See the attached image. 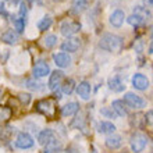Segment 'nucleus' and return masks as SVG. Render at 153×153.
<instances>
[{"mask_svg":"<svg viewBox=\"0 0 153 153\" xmlns=\"http://www.w3.org/2000/svg\"><path fill=\"white\" fill-rule=\"evenodd\" d=\"M100 48L106 52H110V53H118L123 50L124 48V38L118 36L116 33H103L100 38Z\"/></svg>","mask_w":153,"mask_h":153,"instance_id":"obj_1","label":"nucleus"},{"mask_svg":"<svg viewBox=\"0 0 153 153\" xmlns=\"http://www.w3.org/2000/svg\"><path fill=\"white\" fill-rule=\"evenodd\" d=\"M129 145H131V149L134 153H141L143 152V149L148 145V138L143 135V134H134L131 137V141H129Z\"/></svg>","mask_w":153,"mask_h":153,"instance_id":"obj_2","label":"nucleus"},{"mask_svg":"<svg viewBox=\"0 0 153 153\" xmlns=\"http://www.w3.org/2000/svg\"><path fill=\"white\" fill-rule=\"evenodd\" d=\"M127 105L129 106V107H132V109H143V107H146V100L143 99V97H141L139 95H137V93L134 92H127L124 95V100Z\"/></svg>","mask_w":153,"mask_h":153,"instance_id":"obj_3","label":"nucleus"},{"mask_svg":"<svg viewBox=\"0 0 153 153\" xmlns=\"http://www.w3.org/2000/svg\"><path fill=\"white\" fill-rule=\"evenodd\" d=\"M79 29H81V24L76 22V21H64L60 25V32L65 38H70V36H73V35H75L76 32H79Z\"/></svg>","mask_w":153,"mask_h":153,"instance_id":"obj_4","label":"nucleus"},{"mask_svg":"<svg viewBox=\"0 0 153 153\" xmlns=\"http://www.w3.org/2000/svg\"><path fill=\"white\" fill-rule=\"evenodd\" d=\"M33 145H35V141L28 132H20L17 135L16 146L18 149H31Z\"/></svg>","mask_w":153,"mask_h":153,"instance_id":"obj_5","label":"nucleus"},{"mask_svg":"<svg viewBox=\"0 0 153 153\" xmlns=\"http://www.w3.org/2000/svg\"><path fill=\"white\" fill-rule=\"evenodd\" d=\"M36 110L39 113H42L46 117H52L54 114V105H53L52 100L49 99H43V100H39L36 103Z\"/></svg>","mask_w":153,"mask_h":153,"instance_id":"obj_6","label":"nucleus"},{"mask_svg":"<svg viewBox=\"0 0 153 153\" xmlns=\"http://www.w3.org/2000/svg\"><path fill=\"white\" fill-rule=\"evenodd\" d=\"M32 75L33 78H43L46 75H50V67L45 61H38L32 67Z\"/></svg>","mask_w":153,"mask_h":153,"instance_id":"obj_7","label":"nucleus"},{"mask_svg":"<svg viewBox=\"0 0 153 153\" xmlns=\"http://www.w3.org/2000/svg\"><path fill=\"white\" fill-rule=\"evenodd\" d=\"M53 61L54 64L59 67V68H67L70 64H71V57H70L68 53L64 52H59L53 54Z\"/></svg>","mask_w":153,"mask_h":153,"instance_id":"obj_8","label":"nucleus"},{"mask_svg":"<svg viewBox=\"0 0 153 153\" xmlns=\"http://www.w3.org/2000/svg\"><path fill=\"white\" fill-rule=\"evenodd\" d=\"M132 86L138 91H146L149 88V79L146 78V75L141 73H137L134 74L132 76Z\"/></svg>","mask_w":153,"mask_h":153,"instance_id":"obj_9","label":"nucleus"},{"mask_svg":"<svg viewBox=\"0 0 153 153\" xmlns=\"http://www.w3.org/2000/svg\"><path fill=\"white\" fill-rule=\"evenodd\" d=\"M79 39L78 38H67V39L61 43V50L64 53H75L78 49H79Z\"/></svg>","mask_w":153,"mask_h":153,"instance_id":"obj_10","label":"nucleus"},{"mask_svg":"<svg viewBox=\"0 0 153 153\" xmlns=\"http://www.w3.org/2000/svg\"><path fill=\"white\" fill-rule=\"evenodd\" d=\"M124 18H125V14L123 10H120V8H117V10H114L111 14H110V24L113 25L114 28H120L121 25L124 24Z\"/></svg>","mask_w":153,"mask_h":153,"instance_id":"obj_11","label":"nucleus"},{"mask_svg":"<svg viewBox=\"0 0 153 153\" xmlns=\"http://www.w3.org/2000/svg\"><path fill=\"white\" fill-rule=\"evenodd\" d=\"M91 92H92V86L89 84L88 81H82L79 82V85L76 86V93H78V96L81 99H84V100H88L89 97H91Z\"/></svg>","mask_w":153,"mask_h":153,"instance_id":"obj_12","label":"nucleus"},{"mask_svg":"<svg viewBox=\"0 0 153 153\" xmlns=\"http://www.w3.org/2000/svg\"><path fill=\"white\" fill-rule=\"evenodd\" d=\"M63 78H64V73H63V71H53V73L50 74V78H49L48 86L52 89V91H56V89L60 86Z\"/></svg>","mask_w":153,"mask_h":153,"instance_id":"obj_13","label":"nucleus"},{"mask_svg":"<svg viewBox=\"0 0 153 153\" xmlns=\"http://www.w3.org/2000/svg\"><path fill=\"white\" fill-rule=\"evenodd\" d=\"M109 88L113 91V92H117V93H120L123 92L125 89V84L123 82V79H121L118 75H113V76H110L109 78Z\"/></svg>","mask_w":153,"mask_h":153,"instance_id":"obj_14","label":"nucleus"},{"mask_svg":"<svg viewBox=\"0 0 153 153\" xmlns=\"http://www.w3.org/2000/svg\"><path fill=\"white\" fill-rule=\"evenodd\" d=\"M18 39H20V36L14 29H7L6 32L1 33V42L6 45H17Z\"/></svg>","mask_w":153,"mask_h":153,"instance_id":"obj_15","label":"nucleus"},{"mask_svg":"<svg viewBox=\"0 0 153 153\" xmlns=\"http://www.w3.org/2000/svg\"><path fill=\"white\" fill-rule=\"evenodd\" d=\"M105 143H106V146H107L109 149L116 150V149H118V148H120V146L123 145V138H121L120 135L111 134V135H109V137L106 138Z\"/></svg>","mask_w":153,"mask_h":153,"instance_id":"obj_16","label":"nucleus"},{"mask_svg":"<svg viewBox=\"0 0 153 153\" xmlns=\"http://www.w3.org/2000/svg\"><path fill=\"white\" fill-rule=\"evenodd\" d=\"M54 139V132H53V129L50 128H46L43 131H40L39 135H38V142H39L42 146H46L50 141Z\"/></svg>","mask_w":153,"mask_h":153,"instance_id":"obj_17","label":"nucleus"},{"mask_svg":"<svg viewBox=\"0 0 153 153\" xmlns=\"http://www.w3.org/2000/svg\"><path fill=\"white\" fill-rule=\"evenodd\" d=\"M79 110V105L76 102H70L65 106L61 107V116L63 117H68V116H74V114L78 113Z\"/></svg>","mask_w":153,"mask_h":153,"instance_id":"obj_18","label":"nucleus"},{"mask_svg":"<svg viewBox=\"0 0 153 153\" xmlns=\"http://www.w3.org/2000/svg\"><path fill=\"white\" fill-rule=\"evenodd\" d=\"M97 129H99V132H102V134H110V135H111V134H114V131H116V125H114L113 123H110V121H100Z\"/></svg>","mask_w":153,"mask_h":153,"instance_id":"obj_19","label":"nucleus"},{"mask_svg":"<svg viewBox=\"0 0 153 153\" xmlns=\"http://www.w3.org/2000/svg\"><path fill=\"white\" fill-rule=\"evenodd\" d=\"M111 109L114 110V113L117 114V117L127 116V109H125L124 102H123V100H114L113 105H111Z\"/></svg>","mask_w":153,"mask_h":153,"instance_id":"obj_20","label":"nucleus"},{"mask_svg":"<svg viewBox=\"0 0 153 153\" xmlns=\"http://www.w3.org/2000/svg\"><path fill=\"white\" fill-rule=\"evenodd\" d=\"M134 14L139 16L141 18H143V20L152 18V13H150L146 7H142V6H135V7H134Z\"/></svg>","mask_w":153,"mask_h":153,"instance_id":"obj_21","label":"nucleus"},{"mask_svg":"<svg viewBox=\"0 0 153 153\" xmlns=\"http://www.w3.org/2000/svg\"><path fill=\"white\" fill-rule=\"evenodd\" d=\"M74 88H75V82H74V79H65L64 84L61 85V92L64 93V95H71L74 91Z\"/></svg>","mask_w":153,"mask_h":153,"instance_id":"obj_22","label":"nucleus"},{"mask_svg":"<svg viewBox=\"0 0 153 153\" xmlns=\"http://www.w3.org/2000/svg\"><path fill=\"white\" fill-rule=\"evenodd\" d=\"M59 150H60V142L53 139V141H50L48 145L45 146L43 153H57Z\"/></svg>","mask_w":153,"mask_h":153,"instance_id":"obj_23","label":"nucleus"},{"mask_svg":"<svg viewBox=\"0 0 153 153\" xmlns=\"http://www.w3.org/2000/svg\"><path fill=\"white\" fill-rule=\"evenodd\" d=\"M52 24H53V20H52V17H49V16H46V17H43L42 20L38 22V29L39 31H46V29H49L50 27H52Z\"/></svg>","mask_w":153,"mask_h":153,"instance_id":"obj_24","label":"nucleus"},{"mask_svg":"<svg viewBox=\"0 0 153 153\" xmlns=\"http://www.w3.org/2000/svg\"><path fill=\"white\" fill-rule=\"evenodd\" d=\"M42 42H43L45 48H53V46H56L57 45V36L56 35H53V33H50V35H46V36L42 39Z\"/></svg>","mask_w":153,"mask_h":153,"instance_id":"obj_25","label":"nucleus"},{"mask_svg":"<svg viewBox=\"0 0 153 153\" xmlns=\"http://www.w3.org/2000/svg\"><path fill=\"white\" fill-rule=\"evenodd\" d=\"M127 21H128V24H131L132 27H139V25H142L145 22V20L141 18L139 16H137V14H131V16L127 18Z\"/></svg>","mask_w":153,"mask_h":153,"instance_id":"obj_26","label":"nucleus"},{"mask_svg":"<svg viewBox=\"0 0 153 153\" xmlns=\"http://www.w3.org/2000/svg\"><path fill=\"white\" fill-rule=\"evenodd\" d=\"M25 86L28 89H31V91H42V89H43V84L36 82V81H33V79L25 81Z\"/></svg>","mask_w":153,"mask_h":153,"instance_id":"obj_27","label":"nucleus"},{"mask_svg":"<svg viewBox=\"0 0 153 153\" xmlns=\"http://www.w3.org/2000/svg\"><path fill=\"white\" fill-rule=\"evenodd\" d=\"M13 22H14V28H16V32L20 33L24 31L25 28V18H13Z\"/></svg>","mask_w":153,"mask_h":153,"instance_id":"obj_28","label":"nucleus"},{"mask_svg":"<svg viewBox=\"0 0 153 153\" xmlns=\"http://www.w3.org/2000/svg\"><path fill=\"white\" fill-rule=\"evenodd\" d=\"M100 114L107 117V118H116L117 117V114L114 113V110L111 109V107H103V109L100 110Z\"/></svg>","mask_w":153,"mask_h":153,"instance_id":"obj_29","label":"nucleus"},{"mask_svg":"<svg viewBox=\"0 0 153 153\" xmlns=\"http://www.w3.org/2000/svg\"><path fill=\"white\" fill-rule=\"evenodd\" d=\"M88 6V1L86 0H75V3H74V10L75 11H82L85 10Z\"/></svg>","mask_w":153,"mask_h":153,"instance_id":"obj_30","label":"nucleus"},{"mask_svg":"<svg viewBox=\"0 0 153 153\" xmlns=\"http://www.w3.org/2000/svg\"><path fill=\"white\" fill-rule=\"evenodd\" d=\"M18 97H20V100L22 102L24 105H28L29 100H31V95H28V93H21Z\"/></svg>","mask_w":153,"mask_h":153,"instance_id":"obj_31","label":"nucleus"},{"mask_svg":"<svg viewBox=\"0 0 153 153\" xmlns=\"http://www.w3.org/2000/svg\"><path fill=\"white\" fill-rule=\"evenodd\" d=\"M145 123L148 125H153V111H148L145 116Z\"/></svg>","mask_w":153,"mask_h":153,"instance_id":"obj_32","label":"nucleus"},{"mask_svg":"<svg viewBox=\"0 0 153 153\" xmlns=\"http://www.w3.org/2000/svg\"><path fill=\"white\" fill-rule=\"evenodd\" d=\"M27 11H28L27 6H25L24 3H21L20 4V17H21V18H25V16H27Z\"/></svg>","mask_w":153,"mask_h":153,"instance_id":"obj_33","label":"nucleus"},{"mask_svg":"<svg viewBox=\"0 0 153 153\" xmlns=\"http://www.w3.org/2000/svg\"><path fill=\"white\" fill-rule=\"evenodd\" d=\"M0 16L3 17V18H8V16H10V14L7 13V10H6V7H4L3 3L0 4Z\"/></svg>","mask_w":153,"mask_h":153,"instance_id":"obj_34","label":"nucleus"},{"mask_svg":"<svg viewBox=\"0 0 153 153\" xmlns=\"http://www.w3.org/2000/svg\"><path fill=\"white\" fill-rule=\"evenodd\" d=\"M60 153H78V150H76V148H73V146H70V148H67V149L61 150Z\"/></svg>","mask_w":153,"mask_h":153,"instance_id":"obj_35","label":"nucleus"},{"mask_svg":"<svg viewBox=\"0 0 153 153\" xmlns=\"http://www.w3.org/2000/svg\"><path fill=\"white\" fill-rule=\"evenodd\" d=\"M149 53H153V40H152V43H150V48H149Z\"/></svg>","mask_w":153,"mask_h":153,"instance_id":"obj_36","label":"nucleus"},{"mask_svg":"<svg viewBox=\"0 0 153 153\" xmlns=\"http://www.w3.org/2000/svg\"><path fill=\"white\" fill-rule=\"evenodd\" d=\"M146 1H148L149 4H153V0H146Z\"/></svg>","mask_w":153,"mask_h":153,"instance_id":"obj_37","label":"nucleus"},{"mask_svg":"<svg viewBox=\"0 0 153 153\" xmlns=\"http://www.w3.org/2000/svg\"><path fill=\"white\" fill-rule=\"evenodd\" d=\"M54 1H56V0H54ZM57 1H61V0H57Z\"/></svg>","mask_w":153,"mask_h":153,"instance_id":"obj_38","label":"nucleus"}]
</instances>
